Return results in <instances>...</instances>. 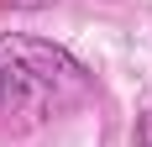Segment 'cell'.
Returning <instances> with one entry per match:
<instances>
[{"instance_id": "obj_2", "label": "cell", "mask_w": 152, "mask_h": 147, "mask_svg": "<svg viewBox=\"0 0 152 147\" xmlns=\"http://www.w3.org/2000/svg\"><path fill=\"white\" fill-rule=\"evenodd\" d=\"M131 147H152V105L137 116V126H131Z\"/></svg>"}, {"instance_id": "obj_3", "label": "cell", "mask_w": 152, "mask_h": 147, "mask_svg": "<svg viewBox=\"0 0 152 147\" xmlns=\"http://www.w3.org/2000/svg\"><path fill=\"white\" fill-rule=\"evenodd\" d=\"M42 5H53V0H0V11H42Z\"/></svg>"}, {"instance_id": "obj_1", "label": "cell", "mask_w": 152, "mask_h": 147, "mask_svg": "<svg viewBox=\"0 0 152 147\" xmlns=\"http://www.w3.org/2000/svg\"><path fill=\"white\" fill-rule=\"evenodd\" d=\"M94 95V74L68 47L26 37V32H0V116H63Z\"/></svg>"}]
</instances>
